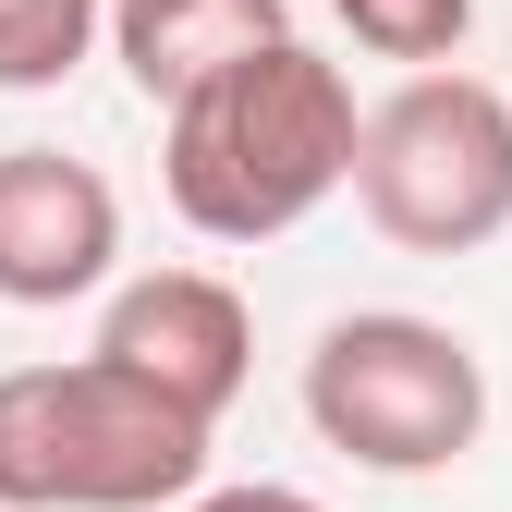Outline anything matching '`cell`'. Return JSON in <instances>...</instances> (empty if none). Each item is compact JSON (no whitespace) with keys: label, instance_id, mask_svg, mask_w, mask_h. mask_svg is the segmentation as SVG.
I'll use <instances>...</instances> for the list:
<instances>
[{"label":"cell","instance_id":"5","mask_svg":"<svg viewBox=\"0 0 512 512\" xmlns=\"http://www.w3.org/2000/svg\"><path fill=\"white\" fill-rule=\"evenodd\" d=\"M98 354L135 366L159 403H183V415L220 427V415L244 403V378H256V317H244V293L208 281V269H147V281L110 293Z\"/></svg>","mask_w":512,"mask_h":512},{"label":"cell","instance_id":"4","mask_svg":"<svg viewBox=\"0 0 512 512\" xmlns=\"http://www.w3.org/2000/svg\"><path fill=\"white\" fill-rule=\"evenodd\" d=\"M354 196L403 256H476L512 232V98L488 74H427L391 86L354 122Z\"/></svg>","mask_w":512,"mask_h":512},{"label":"cell","instance_id":"9","mask_svg":"<svg viewBox=\"0 0 512 512\" xmlns=\"http://www.w3.org/2000/svg\"><path fill=\"white\" fill-rule=\"evenodd\" d=\"M330 13H342V37H354V49L415 61V74H427V61H452V49H464L476 0H330Z\"/></svg>","mask_w":512,"mask_h":512},{"label":"cell","instance_id":"8","mask_svg":"<svg viewBox=\"0 0 512 512\" xmlns=\"http://www.w3.org/2000/svg\"><path fill=\"white\" fill-rule=\"evenodd\" d=\"M110 0H0V86H61L98 49Z\"/></svg>","mask_w":512,"mask_h":512},{"label":"cell","instance_id":"1","mask_svg":"<svg viewBox=\"0 0 512 512\" xmlns=\"http://www.w3.org/2000/svg\"><path fill=\"white\" fill-rule=\"evenodd\" d=\"M354 122L366 110L342 86V61H317L305 37H269V49H244V61H220L208 86L171 98L159 183H171L183 232H208V244H281L293 220H317L342 196Z\"/></svg>","mask_w":512,"mask_h":512},{"label":"cell","instance_id":"6","mask_svg":"<svg viewBox=\"0 0 512 512\" xmlns=\"http://www.w3.org/2000/svg\"><path fill=\"white\" fill-rule=\"evenodd\" d=\"M122 256V196L61 147H0V305H74Z\"/></svg>","mask_w":512,"mask_h":512},{"label":"cell","instance_id":"7","mask_svg":"<svg viewBox=\"0 0 512 512\" xmlns=\"http://www.w3.org/2000/svg\"><path fill=\"white\" fill-rule=\"evenodd\" d=\"M269 37H293L281 0H110V49H122V74H135L159 110L183 86H208L220 61L269 49Z\"/></svg>","mask_w":512,"mask_h":512},{"label":"cell","instance_id":"2","mask_svg":"<svg viewBox=\"0 0 512 512\" xmlns=\"http://www.w3.org/2000/svg\"><path fill=\"white\" fill-rule=\"evenodd\" d=\"M208 415L159 403L98 342L61 366H0V512H171L208 488Z\"/></svg>","mask_w":512,"mask_h":512},{"label":"cell","instance_id":"10","mask_svg":"<svg viewBox=\"0 0 512 512\" xmlns=\"http://www.w3.org/2000/svg\"><path fill=\"white\" fill-rule=\"evenodd\" d=\"M171 512H317L305 488H269V476H256V488H183Z\"/></svg>","mask_w":512,"mask_h":512},{"label":"cell","instance_id":"3","mask_svg":"<svg viewBox=\"0 0 512 512\" xmlns=\"http://www.w3.org/2000/svg\"><path fill=\"white\" fill-rule=\"evenodd\" d=\"M305 427L330 439L342 464H366V476H439V464H464L476 427H488V366H476L464 330H439V317L354 305L305 354Z\"/></svg>","mask_w":512,"mask_h":512}]
</instances>
